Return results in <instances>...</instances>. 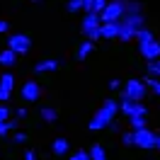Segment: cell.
Instances as JSON below:
<instances>
[{
  "label": "cell",
  "mask_w": 160,
  "mask_h": 160,
  "mask_svg": "<svg viewBox=\"0 0 160 160\" xmlns=\"http://www.w3.org/2000/svg\"><path fill=\"white\" fill-rule=\"evenodd\" d=\"M117 114H119V102H117V100H104V104L92 114V119H90L88 126H90V131L107 129L112 121L117 119Z\"/></svg>",
  "instance_id": "6da1fadb"
},
{
  "label": "cell",
  "mask_w": 160,
  "mask_h": 160,
  "mask_svg": "<svg viewBox=\"0 0 160 160\" xmlns=\"http://www.w3.org/2000/svg\"><path fill=\"white\" fill-rule=\"evenodd\" d=\"M143 24H146L143 12H124V17L119 20V41L136 39V32L143 29Z\"/></svg>",
  "instance_id": "7a4b0ae2"
},
{
  "label": "cell",
  "mask_w": 160,
  "mask_h": 160,
  "mask_svg": "<svg viewBox=\"0 0 160 160\" xmlns=\"http://www.w3.org/2000/svg\"><path fill=\"white\" fill-rule=\"evenodd\" d=\"M136 39H138V53L146 61H155L160 58V41L155 39V34L150 29H138L136 32Z\"/></svg>",
  "instance_id": "3957f363"
},
{
  "label": "cell",
  "mask_w": 160,
  "mask_h": 160,
  "mask_svg": "<svg viewBox=\"0 0 160 160\" xmlns=\"http://www.w3.org/2000/svg\"><path fill=\"white\" fill-rule=\"evenodd\" d=\"M80 32L85 34V39H90V41L102 39L100 15H97V12H85V17H82V22H80Z\"/></svg>",
  "instance_id": "277c9868"
},
{
  "label": "cell",
  "mask_w": 160,
  "mask_h": 160,
  "mask_svg": "<svg viewBox=\"0 0 160 160\" xmlns=\"http://www.w3.org/2000/svg\"><path fill=\"white\" fill-rule=\"evenodd\" d=\"M146 97V82L138 78H131L126 80L124 90H121V100H131V102H141Z\"/></svg>",
  "instance_id": "5b68a950"
},
{
  "label": "cell",
  "mask_w": 160,
  "mask_h": 160,
  "mask_svg": "<svg viewBox=\"0 0 160 160\" xmlns=\"http://www.w3.org/2000/svg\"><path fill=\"white\" fill-rule=\"evenodd\" d=\"M126 12V0H109L107 8L100 12V22H119Z\"/></svg>",
  "instance_id": "8992f818"
},
{
  "label": "cell",
  "mask_w": 160,
  "mask_h": 160,
  "mask_svg": "<svg viewBox=\"0 0 160 160\" xmlns=\"http://www.w3.org/2000/svg\"><path fill=\"white\" fill-rule=\"evenodd\" d=\"M155 143H158V133H153L148 126L133 131V146H138L143 150H150V148H155Z\"/></svg>",
  "instance_id": "52a82bcc"
},
{
  "label": "cell",
  "mask_w": 160,
  "mask_h": 160,
  "mask_svg": "<svg viewBox=\"0 0 160 160\" xmlns=\"http://www.w3.org/2000/svg\"><path fill=\"white\" fill-rule=\"evenodd\" d=\"M119 109L131 119H146V114H148V109H146V104L143 102H131V100H121Z\"/></svg>",
  "instance_id": "ba28073f"
},
{
  "label": "cell",
  "mask_w": 160,
  "mask_h": 160,
  "mask_svg": "<svg viewBox=\"0 0 160 160\" xmlns=\"http://www.w3.org/2000/svg\"><path fill=\"white\" fill-rule=\"evenodd\" d=\"M8 49L15 51L17 56H20V53H27V51L32 49V39L27 37V34H10V39H8Z\"/></svg>",
  "instance_id": "9c48e42d"
},
{
  "label": "cell",
  "mask_w": 160,
  "mask_h": 160,
  "mask_svg": "<svg viewBox=\"0 0 160 160\" xmlns=\"http://www.w3.org/2000/svg\"><path fill=\"white\" fill-rule=\"evenodd\" d=\"M12 90H15L12 73H2V75H0V104H5V100H10Z\"/></svg>",
  "instance_id": "30bf717a"
},
{
  "label": "cell",
  "mask_w": 160,
  "mask_h": 160,
  "mask_svg": "<svg viewBox=\"0 0 160 160\" xmlns=\"http://www.w3.org/2000/svg\"><path fill=\"white\" fill-rule=\"evenodd\" d=\"M41 97V85L37 80H27L24 85H22V100L27 102H37Z\"/></svg>",
  "instance_id": "8fae6325"
},
{
  "label": "cell",
  "mask_w": 160,
  "mask_h": 160,
  "mask_svg": "<svg viewBox=\"0 0 160 160\" xmlns=\"http://www.w3.org/2000/svg\"><path fill=\"white\" fill-rule=\"evenodd\" d=\"M58 66H61L58 58H46V61L34 63V70H37V73H53V70H58Z\"/></svg>",
  "instance_id": "7c38bea8"
},
{
  "label": "cell",
  "mask_w": 160,
  "mask_h": 160,
  "mask_svg": "<svg viewBox=\"0 0 160 160\" xmlns=\"http://www.w3.org/2000/svg\"><path fill=\"white\" fill-rule=\"evenodd\" d=\"M102 39H119V22H102Z\"/></svg>",
  "instance_id": "4fadbf2b"
},
{
  "label": "cell",
  "mask_w": 160,
  "mask_h": 160,
  "mask_svg": "<svg viewBox=\"0 0 160 160\" xmlns=\"http://www.w3.org/2000/svg\"><path fill=\"white\" fill-rule=\"evenodd\" d=\"M17 63V53L10 49H5V51H0V66H5V68H10V66H15Z\"/></svg>",
  "instance_id": "5bb4252c"
},
{
  "label": "cell",
  "mask_w": 160,
  "mask_h": 160,
  "mask_svg": "<svg viewBox=\"0 0 160 160\" xmlns=\"http://www.w3.org/2000/svg\"><path fill=\"white\" fill-rule=\"evenodd\" d=\"M51 150H53V155H66V153H68V141L66 138H53Z\"/></svg>",
  "instance_id": "9a60e30c"
},
{
  "label": "cell",
  "mask_w": 160,
  "mask_h": 160,
  "mask_svg": "<svg viewBox=\"0 0 160 160\" xmlns=\"http://www.w3.org/2000/svg\"><path fill=\"white\" fill-rule=\"evenodd\" d=\"M92 49H95V41H90V39L82 41V44H80V49H78V61H85L92 53Z\"/></svg>",
  "instance_id": "2e32d148"
},
{
  "label": "cell",
  "mask_w": 160,
  "mask_h": 160,
  "mask_svg": "<svg viewBox=\"0 0 160 160\" xmlns=\"http://www.w3.org/2000/svg\"><path fill=\"white\" fill-rule=\"evenodd\" d=\"M39 117H41V119H44V121H46V124H53V121L58 119V112L53 109V107H41Z\"/></svg>",
  "instance_id": "e0dca14e"
},
{
  "label": "cell",
  "mask_w": 160,
  "mask_h": 160,
  "mask_svg": "<svg viewBox=\"0 0 160 160\" xmlns=\"http://www.w3.org/2000/svg\"><path fill=\"white\" fill-rule=\"evenodd\" d=\"M88 153H90V160H107V150H104V146H100V143H95Z\"/></svg>",
  "instance_id": "ac0fdd59"
},
{
  "label": "cell",
  "mask_w": 160,
  "mask_h": 160,
  "mask_svg": "<svg viewBox=\"0 0 160 160\" xmlns=\"http://www.w3.org/2000/svg\"><path fill=\"white\" fill-rule=\"evenodd\" d=\"M148 78H160V58L148 61Z\"/></svg>",
  "instance_id": "d6986e66"
},
{
  "label": "cell",
  "mask_w": 160,
  "mask_h": 160,
  "mask_svg": "<svg viewBox=\"0 0 160 160\" xmlns=\"http://www.w3.org/2000/svg\"><path fill=\"white\" fill-rule=\"evenodd\" d=\"M15 126H17V119H8V121H2V124H0V136L5 138V136H8V133L15 129Z\"/></svg>",
  "instance_id": "ffe728a7"
},
{
  "label": "cell",
  "mask_w": 160,
  "mask_h": 160,
  "mask_svg": "<svg viewBox=\"0 0 160 160\" xmlns=\"http://www.w3.org/2000/svg\"><path fill=\"white\" fill-rule=\"evenodd\" d=\"M143 82H146V88H150V90L160 97V80H158V78H146Z\"/></svg>",
  "instance_id": "44dd1931"
},
{
  "label": "cell",
  "mask_w": 160,
  "mask_h": 160,
  "mask_svg": "<svg viewBox=\"0 0 160 160\" xmlns=\"http://www.w3.org/2000/svg\"><path fill=\"white\" fill-rule=\"evenodd\" d=\"M80 10H85L82 0H68V12H80Z\"/></svg>",
  "instance_id": "7402d4cb"
},
{
  "label": "cell",
  "mask_w": 160,
  "mask_h": 160,
  "mask_svg": "<svg viewBox=\"0 0 160 160\" xmlns=\"http://www.w3.org/2000/svg\"><path fill=\"white\" fill-rule=\"evenodd\" d=\"M107 2H109V0H92V10L90 12H97V15H100V12L107 8Z\"/></svg>",
  "instance_id": "603a6c76"
},
{
  "label": "cell",
  "mask_w": 160,
  "mask_h": 160,
  "mask_svg": "<svg viewBox=\"0 0 160 160\" xmlns=\"http://www.w3.org/2000/svg\"><path fill=\"white\" fill-rule=\"evenodd\" d=\"M121 143L124 146H133V131H124L121 133Z\"/></svg>",
  "instance_id": "cb8c5ba5"
},
{
  "label": "cell",
  "mask_w": 160,
  "mask_h": 160,
  "mask_svg": "<svg viewBox=\"0 0 160 160\" xmlns=\"http://www.w3.org/2000/svg\"><path fill=\"white\" fill-rule=\"evenodd\" d=\"M12 141H15L17 146H24V143H27V133H24V131H17V133L12 136Z\"/></svg>",
  "instance_id": "d4e9b609"
},
{
  "label": "cell",
  "mask_w": 160,
  "mask_h": 160,
  "mask_svg": "<svg viewBox=\"0 0 160 160\" xmlns=\"http://www.w3.org/2000/svg\"><path fill=\"white\" fill-rule=\"evenodd\" d=\"M70 160H90V153H88V150H75V153L70 155Z\"/></svg>",
  "instance_id": "484cf974"
},
{
  "label": "cell",
  "mask_w": 160,
  "mask_h": 160,
  "mask_svg": "<svg viewBox=\"0 0 160 160\" xmlns=\"http://www.w3.org/2000/svg\"><path fill=\"white\" fill-rule=\"evenodd\" d=\"M8 119H10V109H8L5 104H0V124H2V121H8Z\"/></svg>",
  "instance_id": "4316f807"
},
{
  "label": "cell",
  "mask_w": 160,
  "mask_h": 160,
  "mask_svg": "<svg viewBox=\"0 0 160 160\" xmlns=\"http://www.w3.org/2000/svg\"><path fill=\"white\" fill-rule=\"evenodd\" d=\"M131 126H133V131L143 129V126H146V119H131Z\"/></svg>",
  "instance_id": "83f0119b"
},
{
  "label": "cell",
  "mask_w": 160,
  "mask_h": 160,
  "mask_svg": "<svg viewBox=\"0 0 160 160\" xmlns=\"http://www.w3.org/2000/svg\"><path fill=\"white\" fill-rule=\"evenodd\" d=\"M107 129H112V131H114V133H119V121H117V119H114V121H112V124H109V126H107Z\"/></svg>",
  "instance_id": "f1b7e54d"
},
{
  "label": "cell",
  "mask_w": 160,
  "mask_h": 160,
  "mask_svg": "<svg viewBox=\"0 0 160 160\" xmlns=\"http://www.w3.org/2000/svg\"><path fill=\"white\" fill-rule=\"evenodd\" d=\"M24 160H37V153H34V150H27V153H24Z\"/></svg>",
  "instance_id": "f546056e"
},
{
  "label": "cell",
  "mask_w": 160,
  "mask_h": 160,
  "mask_svg": "<svg viewBox=\"0 0 160 160\" xmlns=\"http://www.w3.org/2000/svg\"><path fill=\"white\" fill-rule=\"evenodd\" d=\"M109 90H119V80H109Z\"/></svg>",
  "instance_id": "4dcf8cb0"
},
{
  "label": "cell",
  "mask_w": 160,
  "mask_h": 160,
  "mask_svg": "<svg viewBox=\"0 0 160 160\" xmlns=\"http://www.w3.org/2000/svg\"><path fill=\"white\" fill-rule=\"evenodd\" d=\"M5 32H8V22L0 20V34H5Z\"/></svg>",
  "instance_id": "1f68e13d"
},
{
  "label": "cell",
  "mask_w": 160,
  "mask_h": 160,
  "mask_svg": "<svg viewBox=\"0 0 160 160\" xmlns=\"http://www.w3.org/2000/svg\"><path fill=\"white\" fill-rule=\"evenodd\" d=\"M24 117H27V109H22V107H20V109H17V119H24Z\"/></svg>",
  "instance_id": "d6a6232c"
},
{
  "label": "cell",
  "mask_w": 160,
  "mask_h": 160,
  "mask_svg": "<svg viewBox=\"0 0 160 160\" xmlns=\"http://www.w3.org/2000/svg\"><path fill=\"white\" fill-rule=\"evenodd\" d=\"M82 5H85V10H88V12L92 10V0H82Z\"/></svg>",
  "instance_id": "836d02e7"
},
{
  "label": "cell",
  "mask_w": 160,
  "mask_h": 160,
  "mask_svg": "<svg viewBox=\"0 0 160 160\" xmlns=\"http://www.w3.org/2000/svg\"><path fill=\"white\" fill-rule=\"evenodd\" d=\"M155 148H158V150H160V136H158V143H155Z\"/></svg>",
  "instance_id": "e575fe53"
},
{
  "label": "cell",
  "mask_w": 160,
  "mask_h": 160,
  "mask_svg": "<svg viewBox=\"0 0 160 160\" xmlns=\"http://www.w3.org/2000/svg\"><path fill=\"white\" fill-rule=\"evenodd\" d=\"M32 2H41V0H32Z\"/></svg>",
  "instance_id": "d590c367"
}]
</instances>
